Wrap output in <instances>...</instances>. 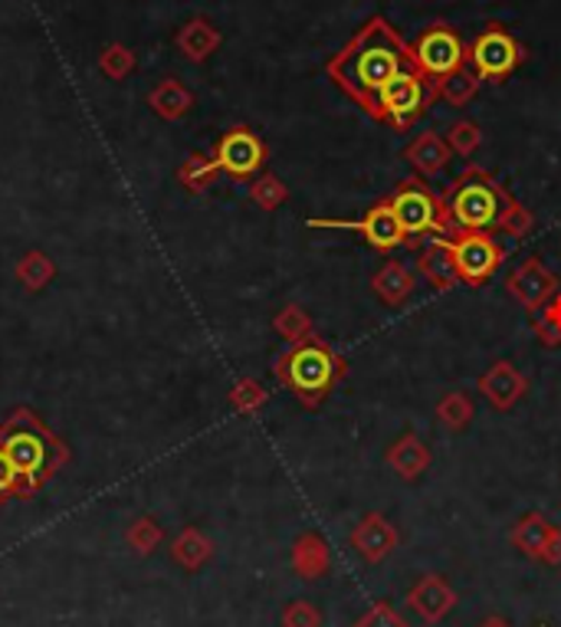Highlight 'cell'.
<instances>
[{
	"label": "cell",
	"instance_id": "32",
	"mask_svg": "<svg viewBox=\"0 0 561 627\" xmlns=\"http://www.w3.org/2000/svg\"><path fill=\"white\" fill-rule=\"evenodd\" d=\"M532 329H535V339H539L545 349L561 346V292H555V296L545 302L542 312H535Z\"/></svg>",
	"mask_w": 561,
	"mask_h": 627
},
{
	"label": "cell",
	"instance_id": "26",
	"mask_svg": "<svg viewBox=\"0 0 561 627\" xmlns=\"http://www.w3.org/2000/svg\"><path fill=\"white\" fill-rule=\"evenodd\" d=\"M473 418H477V405L467 391H447L437 401V420L450 434H463L473 424Z\"/></svg>",
	"mask_w": 561,
	"mask_h": 627
},
{
	"label": "cell",
	"instance_id": "8",
	"mask_svg": "<svg viewBox=\"0 0 561 627\" xmlns=\"http://www.w3.org/2000/svg\"><path fill=\"white\" fill-rule=\"evenodd\" d=\"M411 53H414V67L433 82L440 86L447 76L460 72L467 63V47H463V37L447 23V20H433L427 30H421V37L411 43Z\"/></svg>",
	"mask_w": 561,
	"mask_h": 627
},
{
	"label": "cell",
	"instance_id": "25",
	"mask_svg": "<svg viewBox=\"0 0 561 627\" xmlns=\"http://www.w3.org/2000/svg\"><path fill=\"white\" fill-rule=\"evenodd\" d=\"M13 277H17V282H20L27 292H40V289H47V286L53 282V277H57V263H53L50 253L30 250V253H23V257L17 260Z\"/></svg>",
	"mask_w": 561,
	"mask_h": 627
},
{
	"label": "cell",
	"instance_id": "39",
	"mask_svg": "<svg viewBox=\"0 0 561 627\" xmlns=\"http://www.w3.org/2000/svg\"><path fill=\"white\" fill-rule=\"evenodd\" d=\"M3 496H20V484H17V474H13L10 460H7L3 450H0V499H3Z\"/></svg>",
	"mask_w": 561,
	"mask_h": 627
},
{
	"label": "cell",
	"instance_id": "1",
	"mask_svg": "<svg viewBox=\"0 0 561 627\" xmlns=\"http://www.w3.org/2000/svg\"><path fill=\"white\" fill-rule=\"evenodd\" d=\"M414 67L411 43L394 30L388 17H371L349 43L329 60V79L361 106L364 116H374L378 92L398 76Z\"/></svg>",
	"mask_w": 561,
	"mask_h": 627
},
{
	"label": "cell",
	"instance_id": "9",
	"mask_svg": "<svg viewBox=\"0 0 561 627\" xmlns=\"http://www.w3.org/2000/svg\"><path fill=\"white\" fill-rule=\"evenodd\" d=\"M450 250H453L460 282L467 286H487L505 260V250L499 247V240L483 230H457L450 237Z\"/></svg>",
	"mask_w": 561,
	"mask_h": 627
},
{
	"label": "cell",
	"instance_id": "42",
	"mask_svg": "<svg viewBox=\"0 0 561 627\" xmlns=\"http://www.w3.org/2000/svg\"><path fill=\"white\" fill-rule=\"evenodd\" d=\"M542 627H549V625H542Z\"/></svg>",
	"mask_w": 561,
	"mask_h": 627
},
{
	"label": "cell",
	"instance_id": "21",
	"mask_svg": "<svg viewBox=\"0 0 561 627\" xmlns=\"http://www.w3.org/2000/svg\"><path fill=\"white\" fill-rule=\"evenodd\" d=\"M404 158L414 165V171H418L421 178H433V175H440V171L453 161V151H450V145H447L443 136H437V132H421L418 139L404 148Z\"/></svg>",
	"mask_w": 561,
	"mask_h": 627
},
{
	"label": "cell",
	"instance_id": "40",
	"mask_svg": "<svg viewBox=\"0 0 561 627\" xmlns=\"http://www.w3.org/2000/svg\"><path fill=\"white\" fill-rule=\"evenodd\" d=\"M539 561H545V565H561V526H552V533H549V539H545V546H542V553H539Z\"/></svg>",
	"mask_w": 561,
	"mask_h": 627
},
{
	"label": "cell",
	"instance_id": "34",
	"mask_svg": "<svg viewBox=\"0 0 561 627\" xmlns=\"http://www.w3.org/2000/svg\"><path fill=\"white\" fill-rule=\"evenodd\" d=\"M126 539H129V546L136 549V556H151V553L161 546L164 529H161V522H158V519H151V516H139V519L129 526Z\"/></svg>",
	"mask_w": 561,
	"mask_h": 627
},
{
	"label": "cell",
	"instance_id": "30",
	"mask_svg": "<svg viewBox=\"0 0 561 627\" xmlns=\"http://www.w3.org/2000/svg\"><path fill=\"white\" fill-rule=\"evenodd\" d=\"M250 201L260 210H277L289 201V188L282 185L280 175L273 171H263L250 181Z\"/></svg>",
	"mask_w": 561,
	"mask_h": 627
},
{
	"label": "cell",
	"instance_id": "29",
	"mask_svg": "<svg viewBox=\"0 0 561 627\" xmlns=\"http://www.w3.org/2000/svg\"><path fill=\"white\" fill-rule=\"evenodd\" d=\"M477 92H480V76L470 70V67H463L460 72L447 76V79L437 86V99H443V102H447V106H453V109L470 106Z\"/></svg>",
	"mask_w": 561,
	"mask_h": 627
},
{
	"label": "cell",
	"instance_id": "17",
	"mask_svg": "<svg viewBox=\"0 0 561 627\" xmlns=\"http://www.w3.org/2000/svg\"><path fill=\"white\" fill-rule=\"evenodd\" d=\"M384 460H388V467H391L404 484H414V480H421L423 474L430 470L433 454H430V447L423 444L414 430H408L404 437H398V440L388 447Z\"/></svg>",
	"mask_w": 561,
	"mask_h": 627
},
{
	"label": "cell",
	"instance_id": "12",
	"mask_svg": "<svg viewBox=\"0 0 561 627\" xmlns=\"http://www.w3.org/2000/svg\"><path fill=\"white\" fill-rule=\"evenodd\" d=\"M505 289H509V296L525 309V312H542L545 309V302L561 292L559 289V277L539 260V257H529L525 263H519L509 279H505Z\"/></svg>",
	"mask_w": 561,
	"mask_h": 627
},
{
	"label": "cell",
	"instance_id": "2",
	"mask_svg": "<svg viewBox=\"0 0 561 627\" xmlns=\"http://www.w3.org/2000/svg\"><path fill=\"white\" fill-rule=\"evenodd\" d=\"M0 450L10 460L20 496H33L47 487L70 460L67 444L27 408H17L0 427Z\"/></svg>",
	"mask_w": 561,
	"mask_h": 627
},
{
	"label": "cell",
	"instance_id": "23",
	"mask_svg": "<svg viewBox=\"0 0 561 627\" xmlns=\"http://www.w3.org/2000/svg\"><path fill=\"white\" fill-rule=\"evenodd\" d=\"M171 558H174L184 571H201L213 558V543L198 526H188V529H181V533L174 536V543H171Z\"/></svg>",
	"mask_w": 561,
	"mask_h": 627
},
{
	"label": "cell",
	"instance_id": "20",
	"mask_svg": "<svg viewBox=\"0 0 561 627\" xmlns=\"http://www.w3.org/2000/svg\"><path fill=\"white\" fill-rule=\"evenodd\" d=\"M220 43H223V33L213 27L208 17L188 20V23L178 30V37H174V47H178V50L184 53V60H191V63L211 60L213 53L220 50Z\"/></svg>",
	"mask_w": 561,
	"mask_h": 627
},
{
	"label": "cell",
	"instance_id": "18",
	"mask_svg": "<svg viewBox=\"0 0 561 627\" xmlns=\"http://www.w3.org/2000/svg\"><path fill=\"white\" fill-rule=\"evenodd\" d=\"M289 565H292V571H295L302 581H319V578H325L329 568H332V549H329V543H325L319 533H302V536L292 543Z\"/></svg>",
	"mask_w": 561,
	"mask_h": 627
},
{
	"label": "cell",
	"instance_id": "10",
	"mask_svg": "<svg viewBox=\"0 0 561 627\" xmlns=\"http://www.w3.org/2000/svg\"><path fill=\"white\" fill-rule=\"evenodd\" d=\"M309 227H312V230H354V233H361L364 243H368L371 250H378V253H391V250H398V247H408V237H404V230H401L394 210L388 205V198L378 201V205H371V208L364 210L361 220L312 217Z\"/></svg>",
	"mask_w": 561,
	"mask_h": 627
},
{
	"label": "cell",
	"instance_id": "16",
	"mask_svg": "<svg viewBox=\"0 0 561 627\" xmlns=\"http://www.w3.org/2000/svg\"><path fill=\"white\" fill-rule=\"evenodd\" d=\"M418 273H421L430 289L437 292H450L457 289L460 273H457V263H453V250H450V237H433L427 240L418 253Z\"/></svg>",
	"mask_w": 561,
	"mask_h": 627
},
{
	"label": "cell",
	"instance_id": "6",
	"mask_svg": "<svg viewBox=\"0 0 561 627\" xmlns=\"http://www.w3.org/2000/svg\"><path fill=\"white\" fill-rule=\"evenodd\" d=\"M437 102V86L423 76L418 67L398 72L381 92H378V102H374V122H384L391 126L394 132H408L423 112Z\"/></svg>",
	"mask_w": 561,
	"mask_h": 627
},
{
	"label": "cell",
	"instance_id": "31",
	"mask_svg": "<svg viewBox=\"0 0 561 627\" xmlns=\"http://www.w3.org/2000/svg\"><path fill=\"white\" fill-rule=\"evenodd\" d=\"M270 401V395H267V388L257 381V378H240L233 388H230V405H233V411L237 415H247V418H253V415H260L263 411V405Z\"/></svg>",
	"mask_w": 561,
	"mask_h": 627
},
{
	"label": "cell",
	"instance_id": "35",
	"mask_svg": "<svg viewBox=\"0 0 561 627\" xmlns=\"http://www.w3.org/2000/svg\"><path fill=\"white\" fill-rule=\"evenodd\" d=\"M447 145H450L453 155L473 158L480 151V145H483V129L477 122H470V119H460V122H453L447 129Z\"/></svg>",
	"mask_w": 561,
	"mask_h": 627
},
{
	"label": "cell",
	"instance_id": "4",
	"mask_svg": "<svg viewBox=\"0 0 561 627\" xmlns=\"http://www.w3.org/2000/svg\"><path fill=\"white\" fill-rule=\"evenodd\" d=\"M450 220L457 230H483V233H499L509 210L515 208V198L509 188L480 165H470L443 195Z\"/></svg>",
	"mask_w": 561,
	"mask_h": 627
},
{
	"label": "cell",
	"instance_id": "38",
	"mask_svg": "<svg viewBox=\"0 0 561 627\" xmlns=\"http://www.w3.org/2000/svg\"><path fill=\"white\" fill-rule=\"evenodd\" d=\"M532 223H535L532 210L515 201V208L509 210V217H505V223H502V230H499V233H509V237H515V240H525V237H529V230H532Z\"/></svg>",
	"mask_w": 561,
	"mask_h": 627
},
{
	"label": "cell",
	"instance_id": "36",
	"mask_svg": "<svg viewBox=\"0 0 561 627\" xmlns=\"http://www.w3.org/2000/svg\"><path fill=\"white\" fill-rule=\"evenodd\" d=\"M280 625L282 627H322V615H319V608H315L312 601L295 598V601H289V605L282 608Z\"/></svg>",
	"mask_w": 561,
	"mask_h": 627
},
{
	"label": "cell",
	"instance_id": "24",
	"mask_svg": "<svg viewBox=\"0 0 561 627\" xmlns=\"http://www.w3.org/2000/svg\"><path fill=\"white\" fill-rule=\"evenodd\" d=\"M552 526H555V522H549L542 512H525V516L512 526L509 543H512L522 556L539 558L545 539H549V533H552Z\"/></svg>",
	"mask_w": 561,
	"mask_h": 627
},
{
	"label": "cell",
	"instance_id": "41",
	"mask_svg": "<svg viewBox=\"0 0 561 627\" xmlns=\"http://www.w3.org/2000/svg\"><path fill=\"white\" fill-rule=\"evenodd\" d=\"M480 627H509V625H505L502 618H490V621H483V625H480Z\"/></svg>",
	"mask_w": 561,
	"mask_h": 627
},
{
	"label": "cell",
	"instance_id": "5",
	"mask_svg": "<svg viewBox=\"0 0 561 627\" xmlns=\"http://www.w3.org/2000/svg\"><path fill=\"white\" fill-rule=\"evenodd\" d=\"M388 205H391L404 237H408V247H418L421 240L453 237L457 233L443 195L430 191L427 178H421V175L401 178L398 188L388 195Z\"/></svg>",
	"mask_w": 561,
	"mask_h": 627
},
{
	"label": "cell",
	"instance_id": "3",
	"mask_svg": "<svg viewBox=\"0 0 561 627\" xmlns=\"http://www.w3.org/2000/svg\"><path fill=\"white\" fill-rule=\"evenodd\" d=\"M273 375L305 411H315L319 405L329 401L335 385L349 375V361L325 339L309 336L305 342H295L282 351L273 365Z\"/></svg>",
	"mask_w": 561,
	"mask_h": 627
},
{
	"label": "cell",
	"instance_id": "13",
	"mask_svg": "<svg viewBox=\"0 0 561 627\" xmlns=\"http://www.w3.org/2000/svg\"><path fill=\"white\" fill-rule=\"evenodd\" d=\"M398 543H401V536H398L394 522L384 512H364L354 522V529H351L349 536L351 549L364 558V561H371V565L384 561V558L398 549Z\"/></svg>",
	"mask_w": 561,
	"mask_h": 627
},
{
	"label": "cell",
	"instance_id": "7",
	"mask_svg": "<svg viewBox=\"0 0 561 627\" xmlns=\"http://www.w3.org/2000/svg\"><path fill=\"white\" fill-rule=\"evenodd\" d=\"M522 60H525V47L502 23H487L477 33V40L467 47V63L480 76V82H505L522 67Z\"/></svg>",
	"mask_w": 561,
	"mask_h": 627
},
{
	"label": "cell",
	"instance_id": "15",
	"mask_svg": "<svg viewBox=\"0 0 561 627\" xmlns=\"http://www.w3.org/2000/svg\"><path fill=\"white\" fill-rule=\"evenodd\" d=\"M460 595L443 575H423L421 581L408 591V608L421 618L423 625H440L453 608Z\"/></svg>",
	"mask_w": 561,
	"mask_h": 627
},
{
	"label": "cell",
	"instance_id": "33",
	"mask_svg": "<svg viewBox=\"0 0 561 627\" xmlns=\"http://www.w3.org/2000/svg\"><path fill=\"white\" fill-rule=\"evenodd\" d=\"M99 70H102V76H109L112 82H122V79H129L136 72V53L126 43H109L99 53Z\"/></svg>",
	"mask_w": 561,
	"mask_h": 627
},
{
	"label": "cell",
	"instance_id": "11",
	"mask_svg": "<svg viewBox=\"0 0 561 627\" xmlns=\"http://www.w3.org/2000/svg\"><path fill=\"white\" fill-rule=\"evenodd\" d=\"M213 161L220 168V175H230L237 181H250L260 175V168L267 165V141L260 139L253 129L247 126H233L227 129L217 145H213Z\"/></svg>",
	"mask_w": 561,
	"mask_h": 627
},
{
	"label": "cell",
	"instance_id": "28",
	"mask_svg": "<svg viewBox=\"0 0 561 627\" xmlns=\"http://www.w3.org/2000/svg\"><path fill=\"white\" fill-rule=\"evenodd\" d=\"M273 329H277V336L285 339L289 346L305 342L309 336H315V322H312V316H309L299 302L282 306L280 312L273 316Z\"/></svg>",
	"mask_w": 561,
	"mask_h": 627
},
{
	"label": "cell",
	"instance_id": "14",
	"mask_svg": "<svg viewBox=\"0 0 561 627\" xmlns=\"http://www.w3.org/2000/svg\"><path fill=\"white\" fill-rule=\"evenodd\" d=\"M477 388H480V395L490 401L495 411H512V408L525 398L529 378H525L512 361L499 358V361H492L490 368L480 375Z\"/></svg>",
	"mask_w": 561,
	"mask_h": 627
},
{
	"label": "cell",
	"instance_id": "19",
	"mask_svg": "<svg viewBox=\"0 0 561 627\" xmlns=\"http://www.w3.org/2000/svg\"><path fill=\"white\" fill-rule=\"evenodd\" d=\"M418 289V277L401 263V260H384V267L371 277V292L388 306V309H401Z\"/></svg>",
	"mask_w": 561,
	"mask_h": 627
},
{
	"label": "cell",
	"instance_id": "22",
	"mask_svg": "<svg viewBox=\"0 0 561 627\" xmlns=\"http://www.w3.org/2000/svg\"><path fill=\"white\" fill-rule=\"evenodd\" d=\"M148 106L158 119L164 122H178L184 119L191 109H194V92L181 82V79H161L151 96H148Z\"/></svg>",
	"mask_w": 561,
	"mask_h": 627
},
{
	"label": "cell",
	"instance_id": "37",
	"mask_svg": "<svg viewBox=\"0 0 561 627\" xmlns=\"http://www.w3.org/2000/svg\"><path fill=\"white\" fill-rule=\"evenodd\" d=\"M351 627H411L398 611H394V605L391 601H374L358 621Z\"/></svg>",
	"mask_w": 561,
	"mask_h": 627
},
{
	"label": "cell",
	"instance_id": "27",
	"mask_svg": "<svg viewBox=\"0 0 561 627\" xmlns=\"http://www.w3.org/2000/svg\"><path fill=\"white\" fill-rule=\"evenodd\" d=\"M217 175H220V168H217L213 155H204V151L188 155L184 165L178 168V181L184 185L188 195H204L213 181H217Z\"/></svg>",
	"mask_w": 561,
	"mask_h": 627
}]
</instances>
